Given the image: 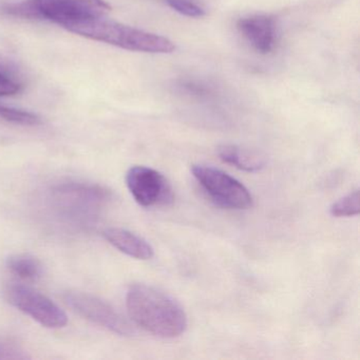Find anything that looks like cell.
Masks as SVG:
<instances>
[{
  "label": "cell",
  "mask_w": 360,
  "mask_h": 360,
  "mask_svg": "<svg viewBox=\"0 0 360 360\" xmlns=\"http://www.w3.org/2000/svg\"><path fill=\"white\" fill-rule=\"evenodd\" d=\"M126 305L132 321L155 336L176 338L186 330L187 316L183 307L153 286L132 284L126 295Z\"/></svg>",
  "instance_id": "6da1fadb"
},
{
  "label": "cell",
  "mask_w": 360,
  "mask_h": 360,
  "mask_svg": "<svg viewBox=\"0 0 360 360\" xmlns=\"http://www.w3.org/2000/svg\"><path fill=\"white\" fill-rule=\"evenodd\" d=\"M63 28L79 37L129 51L166 54L176 50L174 44L166 37L107 20L105 16L71 22Z\"/></svg>",
  "instance_id": "7a4b0ae2"
},
{
  "label": "cell",
  "mask_w": 360,
  "mask_h": 360,
  "mask_svg": "<svg viewBox=\"0 0 360 360\" xmlns=\"http://www.w3.org/2000/svg\"><path fill=\"white\" fill-rule=\"evenodd\" d=\"M111 197L108 189L98 185L68 182L54 186L48 200L58 217L67 222L85 225L98 218Z\"/></svg>",
  "instance_id": "3957f363"
},
{
  "label": "cell",
  "mask_w": 360,
  "mask_h": 360,
  "mask_svg": "<svg viewBox=\"0 0 360 360\" xmlns=\"http://www.w3.org/2000/svg\"><path fill=\"white\" fill-rule=\"evenodd\" d=\"M111 7L105 0H26L10 6L7 12L20 18L45 20L60 27L105 16Z\"/></svg>",
  "instance_id": "277c9868"
},
{
  "label": "cell",
  "mask_w": 360,
  "mask_h": 360,
  "mask_svg": "<svg viewBox=\"0 0 360 360\" xmlns=\"http://www.w3.org/2000/svg\"><path fill=\"white\" fill-rule=\"evenodd\" d=\"M193 176L217 205L226 210H248L252 206V197L239 181L222 170L212 166L193 165Z\"/></svg>",
  "instance_id": "5b68a950"
},
{
  "label": "cell",
  "mask_w": 360,
  "mask_h": 360,
  "mask_svg": "<svg viewBox=\"0 0 360 360\" xmlns=\"http://www.w3.org/2000/svg\"><path fill=\"white\" fill-rule=\"evenodd\" d=\"M6 298L16 309L49 328H64L68 323L65 311L51 299L22 284H11L6 288Z\"/></svg>",
  "instance_id": "8992f818"
},
{
  "label": "cell",
  "mask_w": 360,
  "mask_h": 360,
  "mask_svg": "<svg viewBox=\"0 0 360 360\" xmlns=\"http://www.w3.org/2000/svg\"><path fill=\"white\" fill-rule=\"evenodd\" d=\"M63 298L73 311L85 319L121 336L134 334L131 324L106 301L79 290H69Z\"/></svg>",
  "instance_id": "52a82bcc"
},
{
  "label": "cell",
  "mask_w": 360,
  "mask_h": 360,
  "mask_svg": "<svg viewBox=\"0 0 360 360\" xmlns=\"http://www.w3.org/2000/svg\"><path fill=\"white\" fill-rule=\"evenodd\" d=\"M126 184L136 203L143 207L167 206L174 202V189L169 181L158 170L146 166H134L126 174Z\"/></svg>",
  "instance_id": "ba28073f"
},
{
  "label": "cell",
  "mask_w": 360,
  "mask_h": 360,
  "mask_svg": "<svg viewBox=\"0 0 360 360\" xmlns=\"http://www.w3.org/2000/svg\"><path fill=\"white\" fill-rule=\"evenodd\" d=\"M237 27L242 37L260 53L269 54L275 49L277 27L273 16L256 14L240 18Z\"/></svg>",
  "instance_id": "9c48e42d"
},
{
  "label": "cell",
  "mask_w": 360,
  "mask_h": 360,
  "mask_svg": "<svg viewBox=\"0 0 360 360\" xmlns=\"http://www.w3.org/2000/svg\"><path fill=\"white\" fill-rule=\"evenodd\" d=\"M105 239L120 252L138 260H149L155 255L153 246L140 236L123 229H107L104 231Z\"/></svg>",
  "instance_id": "30bf717a"
},
{
  "label": "cell",
  "mask_w": 360,
  "mask_h": 360,
  "mask_svg": "<svg viewBox=\"0 0 360 360\" xmlns=\"http://www.w3.org/2000/svg\"><path fill=\"white\" fill-rule=\"evenodd\" d=\"M218 155L225 163L248 172H260L267 163L266 158L262 153L236 145H222L218 148Z\"/></svg>",
  "instance_id": "8fae6325"
},
{
  "label": "cell",
  "mask_w": 360,
  "mask_h": 360,
  "mask_svg": "<svg viewBox=\"0 0 360 360\" xmlns=\"http://www.w3.org/2000/svg\"><path fill=\"white\" fill-rule=\"evenodd\" d=\"M7 267L13 275L20 279L35 281L43 275L41 261L31 255H14L7 260Z\"/></svg>",
  "instance_id": "7c38bea8"
},
{
  "label": "cell",
  "mask_w": 360,
  "mask_h": 360,
  "mask_svg": "<svg viewBox=\"0 0 360 360\" xmlns=\"http://www.w3.org/2000/svg\"><path fill=\"white\" fill-rule=\"evenodd\" d=\"M359 212L360 193L358 189L334 202L330 207V214L335 218L358 216Z\"/></svg>",
  "instance_id": "4fadbf2b"
},
{
  "label": "cell",
  "mask_w": 360,
  "mask_h": 360,
  "mask_svg": "<svg viewBox=\"0 0 360 360\" xmlns=\"http://www.w3.org/2000/svg\"><path fill=\"white\" fill-rule=\"evenodd\" d=\"M0 119L24 126H37L41 122V117L35 113L5 106V105H0Z\"/></svg>",
  "instance_id": "5bb4252c"
},
{
  "label": "cell",
  "mask_w": 360,
  "mask_h": 360,
  "mask_svg": "<svg viewBox=\"0 0 360 360\" xmlns=\"http://www.w3.org/2000/svg\"><path fill=\"white\" fill-rule=\"evenodd\" d=\"M166 3L172 10L187 18H203L206 14L203 8L191 0H166Z\"/></svg>",
  "instance_id": "9a60e30c"
},
{
  "label": "cell",
  "mask_w": 360,
  "mask_h": 360,
  "mask_svg": "<svg viewBox=\"0 0 360 360\" xmlns=\"http://www.w3.org/2000/svg\"><path fill=\"white\" fill-rule=\"evenodd\" d=\"M22 85L18 79L0 69V96H11L22 91Z\"/></svg>",
  "instance_id": "2e32d148"
},
{
  "label": "cell",
  "mask_w": 360,
  "mask_h": 360,
  "mask_svg": "<svg viewBox=\"0 0 360 360\" xmlns=\"http://www.w3.org/2000/svg\"><path fill=\"white\" fill-rule=\"evenodd\" d=\"M29 356L15 343L0 341V359H26Z\"/></svg>",
  "instance_id": "e0dca14e"
}]
</instances>
